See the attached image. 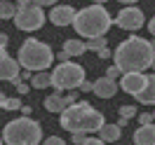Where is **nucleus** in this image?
Instances as JSON below:
<instances>
[{
    "label": "nucleus",
    "instance_id": "f257e3e1",
    "mask_svg": "<svg viewBox=\"0 0 155 145\" xmlns=\"http://www.w3.org/2000/svg\"><path fill=\"white\" fill-rule=\"evenodd\" d=\"M153 56L155 49L150 47V42L143 38H136V35L120 42L115 47V54H113L120 73H143L146 68H150Z\"/></svg>",
    "mask_w": 155,
    "mask_h": 145
},
{
    "label": "nucleus",
    "instance_id": "f03ea898",
    "mask_svg": "<svg viewBox=\"0 0 155 145\" xmlns=\"http://www.w3.org/2000/svg\"><path fill=\"white\" fill-rule=\"evenodd\" d=\"M59 122H61V129L66 131H82V134H94L104 126V112L101 110H94V108L80 101V103H71L66 106L61 112H59Z\"/></svg>",
    "mask_w": 155,
    "mask_h": 145
},
{
    "label": "nucleus",
    "instance_id": "7ed1b4c3",
    "mask_svg": "<svg viewBox=\"0 0 155 145\" xmlns=\"http://www.w3.org/2000/svg\"><path fill=\"white\" fill-rule=\"evenodd\" d=\"M75 33L80 38H101V35H106L108 28L113 26V19H110V14L104 5H97V2H92L89 7L85 10L75 12V17H73V24H71Z\"/></svg>",
    "mask_w": 155,
    "mask_h": 145
},
{
    "label": "nucleus",
    "instance_id": "20e7f679",
    "mask_svg": "<svg viewBox=\"0 0 155 145\" xmlns=\"http://www.w3.org/2000/svg\"><path fill=\"white\" fill-rule=\"evenodd\" d=\"M40 138H42V129L31 117L12 119L2 129V143L5 145H38Z\"/></svg>",
    "mask_w": 155,
    "mask_h": 145
},
{
    "label": "nucleus",
    "instance_id": "39448f33",
    "mask_svg": "<svg viewBox=\"0 0 155 145\" xmlns=\"http://www.w3.org/2000/svg\"><path fill=\"white\" fill-rule=\"evenodd\" d=\"M54 61V54L49 45L40 42L35 38H28L24 45L19 47V56H17V63H19L24 70H47Z\"/></svg>",
    "mask_w": 155,
    "mask_h": 145
},
{
    "label": "nucleus",
    "instance_id": "423d86ee",
    "mask_svg": "<svg viewBox=\"0 0 155 145\" xmlns=\"http://www.w3.org/2000/svg\"><path fill=\"white\" fill-rule=\"evenodd\" d=\"M82 80H85V68L73 61H64L49 73V87H54L57 91L78 89L82 84Z\"/></svg>",
    "mask_w": 155,
    "mask_h": 145
},
{
    "label": "nucleus",
    "instance_id": "0eeeda50",
    "mask_svg": "<svg viewBox=\"0 0 155 145\" xmlns=\"http://www.w3.org/2000/svg\"><path fill=\"white\" fill-rule=\"evenodd\" d=\"M14 26L19 30H26V33H33V30L42 28V24H45V14H42V7L38 5H28V7H17L14 12Z\"/></svg>",
    "mask_w": 155,
    "mask_h": 145
},
{
    "label": "nucleus",
    "instance_id": "6e6552de",
    "mask_svg": "<svg viewBox=\"0 0 155 145\" xmlns=\"http://www.w3.org/2000/svg\"><path fill=\"white\" fill-rule=\"evenodd\" d=\"M143 24H146L143 21V12L139 10V7H134V5L120 10V14L115 17V26L122 28V30H139Z\"/></svg>",
    "mask_w": 155,
    "mask_h": 145
},
{
    "label": "nucleus",
    "instance_id": "1a4fd4ad",
    "mask_svg": "<svg viewBox=\"0 0 155 145\" xmlns=\"http://www.w3.org/2000/svg\"><path fill=\"white\" fill-rule=\"evenodd\" d=\"M73 17H75V10L71 5H54L52 12H49V21L54 26H71Z\"/></svg>",
    "mask_w": 155,
    "mask_h": 145
},
{
    "label": "nucleus",
    "instance_id": "9d476101",
    "mask_svg": "<svg viewBox=\"0 0 155 145\" xmlns=\"http://www.w3.org/2000/svg\"><path fill=\"white\" fill-rule=\"evenodd\" d=\"M143 84H146V75L143 73H122V82H120L122 91L136 96V94L143 89Z\"/></svg>",
    "mask_w": 155,
    "mask_h": 145
},
{
    "label": "nucleus",
    "instance_id": "9b49d317",
    "mask_svg": "<svg viewBox=\"0 0 155 145\" xmlns=\"http://www.w3.org/2000/svg\"><path fill=\"white\" fill-rule=\"evenodd\" d=\"M92 91H94L99 98H110V96L117 94V82L104 75V77H99L97 82H92Z\"/></svg>",
    "mask_w": 155,
    "mask_h": 145
},
{
    "label": "nucleus",
    "instance_id": "f8f14e48",
    "mask_svg": "<svg viewBox=\"0 0 155 145\" xmlns=\"http://www.w3.org/2000/svg\"><path fill=\"white\" fill-rule=\"evenodd\" d=\"M134 145H155V122L141 124L134 131Z\"/></svg>",
    "mask_w": 155,
    "mask_h": 145
},
{
    "label": "nucleus",
    "instance_id": "ddd939ff",
    "mask_svg": "<svg viewBox=\"0 0 155 145\" xmlns=\"http://www.w3.org/2000/svg\"><path fill=\"white\" fill-rule=\"evenodd\" d=\"M134 98L139 103H143V106H155V75H146L143 89H141Z\"/></svg>",
    "mask_w": 155,
    "mask_h": 145
},
{
    "label": "nucleus",
    "instance_id": "4468645a",
    "mask_svg": "<svg viewBox=\"0 0 155 145\" xmlns=\"http://www.w3.org/2000/svg\"><path fill=\"white\" fill-rule=\"evenodd\" d=\"M14 75H19V63L12 56H0V80H12Z\"/></svg>",
    "mask_w": 155,
    "mask_h": 145
},
{
    "label": "nucleus",
    "instance_id": "2eb2a0df",
    "mask_svg": "<svg viewBox=\"0 0 155 145\" xmlns=\"http://www.w3.org/2000/svg\"><path fill=\"white\" fill-rule=\"evenodd\" d=\"M120 136H122V131H120L117 124H106L104 122V126L99 129V138L104 143H115V140H120Z\"/></svg>",
    "mask_w": 155,
    "mask_h": 145
},
{
    "label": "nucleus",
    "instance_id": "dca6fc26",
    "mask_svg": "<svg viewBox=\"0 0 155 145\" xmlns=\"http://www.w3.org/2000/svg\"><path fill=\"white\" fill-rule=\"evenodd\" d=\"M64 52L68 54V58H73V56H82L87 49H85V42L80 38H68L64 42Z\"/></svg>",
    "mask_w": 155,
    "mask_h": 145
},
{
    "label": "nucleus",
    "instance_id": "f3484780",
    "mask_svg": "<svg viewBox=\"0 0 155 145\" xmlns=\"http://www.w3.org/2000/svg\"><path fill=\"white\" fill-rule=\"evenodd\" d=\"M45 108H47L49 112H61L64 108H66V98H64V94L61 91H54V94H49L47 98H45Z\"/></svg>",
    "mask_w": 155,
    "mask_h": 145
},
{
    "label": "nucleus",
    "instance_id": "a211bd4d",
    "mask_svg": "<svg viewBox=\"0 0 155 145\" xmlns=\"http://www.w3.org/2000/svg\"><path fill=\"white\" fill-rule=\"evenodd\" d=\"M31 84L35 89H45L49 87V73H45V70H38L35 75H31Z\"/></svg>",
    "mask_w": 155,
    "mask_h": 145
},
{
    "label": "nucleus",
    "instance_id": "6ab92c4d",
    "mask_svg": "<svg viewBox=\"0 0 155 145\" xmlns=\"http://www.w3.org/2000/svg\"><path fill=\"white\" fill-rule=\"evenodd\" d=\"M17 12V5L12 0H0V19H12Z\"/></svg>",
    "mask_w": 155,
    "mask_h": 145
},
{
    "label": "nucleus",
    "instance_id": "aec40b11",
    "mask_svg": "<svg viewBox=\"0 0 155 145\" xmlns=\"http://www.w3.org/2000/svg\"><path fill=\"white\" fill-rule=\"evenodd\" d=\"M108 45V40L101 35V38H92V40H87L85 42V49H89V52H99L101 47H106Z\"/></svg>",
    "mask_w": 155,
    "mask_h": 145
},
{
    "label": "nucleus",
    "instance_id": "412c9836",
    "mask_svg": "<svg viewBox=\"0 0 155 145\" xmlns=\"http://www.w3.org/2000/svg\"><path fill=\"white\" fill-rule=\"evenodd\" d=\"M136 112H139V110H136L134 106H122L120 108V117H122V119H132Z\"/></svg>",
    "mask_w": 155,
    "mask_h": 145
},
{
    "label": "nucleus",
    "instance_id": "4be33fe9",
    "mask_svg": "<svg viewBox=\"0 0 155 145\" xmlns=\"http://www.w3.org/2000/svg\"><path fill=\"white\" fill-rule=\"evenodd\" d=\"M2 108H5V110H19V108H21V101H19V98H5Z\"/></svg>",
    "mask_w": 155,
    "mask_h": 145
},
{
    "label": "nucleus",
    "instance_id": "5701e85b",
    "mask_svg": "<svg viewBox=\"0 0 155 145\" xmlns=\"http://www.w3.org/2000/svg\"><path fill=\"white\" fill-rule=\"evenodd\" d=\"M42 145H66V140L59 138V136H49V138H45V143H42Z\"/></svg>",
    "mask_w": 155,
    "mask_h": 145
},
{
    "label": "nucleus",
    "instance_id": "b1692460",
    "mask_svg": "<svg viewBox=\"0 0 155 145\" xmlns=\"http://www.w3.org/2000/svg\"><path fill=\"white\" fill-rule=\"evenodd\" d=\"M117 75H122V73H120V68H117V66H110V68L106 70V77H110V80H115Z\"/></svg>",
    "mask_w": 155,
    "mask_h": 145
},
{
    "label": "nucleus",
    "instance_id": "393cba45",
    "mask_svg": "<svg viewBox=\"0 0 155 145\" xmlns=\"http://www.w3.org/2000/svg\"><path fill=\"white\" fill-rule=\"evenodd\" d=\"M85 138H87V134H82V131H73V143H75V145H82Z\"/></svg>",
    "mask_w": 155,
    "mask_h": 145
},
{
    "label": "nucleus",
    "instance_id": "a878e982",
    "mask_svg": "<svg viewBox=\"0 0 155 145\" xmlns=\"http://www.w3.org/2000/svg\"><path fill=\"white\" fill-rule=\"evenodd\" d=\"M82 145H104V140H101V138H92V136H87V138L82 140Z\"/></svg>",
    "mask_w": 155,
    "mask_h": 145
},
{
    "label": "nucleus",
    "instance_id": "bb28decb",
    "mask_svg": "<svg viewBox=\"0 0 155 145\" xmlns=\"http://www.w3.org/2000/svg\"><path fill=\"white\" fill-rule=\"evenodd\" d=\"M139 122H141V124H150V122H153V115H150V112H141V115H139Z\"/></svg>",
    "mask_w": 155,
    "mask_h": 145
},
{
    "label": "nucleus",
    "instance_id": "cd10ccee",
    "mask_svg": "<svg viewBox=\"0 0 155 145\" xmlns=\"http://www.w3.org/2000/svg\"><path fill=\"white\" fill-rule=\"evenodd\" d=\"M97 56H99V58H110L113 54H110V49H108V47H101V49L97 52Z\"/></svg>",
    "mask_w": 155,
    "mask_h": 145
},
{
    "label": "nucleus",
    "instance_id": "c85d7f7f",
    "mask_svg": "<svg viewBox=\"0 0 155 145\" xmlns=\"http://www.w3.org/2000/svg\"><path fill=\"white\" fill-rule=\"evenodd\" d=\"M17 94H28V84H26L24 80H21L19 84H17Z\"/></svg>",
    "mask_w": 155,
    "mask_h": 145
},
{
    "label": "nucleus",
    "instance_id": "c756f323",
    "mask_svg": "<svg viewBox=\"0 0 155 145\" xmlns=\"http://www.w3.org/2000/svg\"><path fill=\"white\" fill-rule=\"evenodd\" d=\"M57 0H33V5H38V7H47V5H54Z\"/></svg>",
    "mask_w": 155,
    "mask_h": 145
},
{
    "label": "nucleus",
    "instance_id": "7c9ffc66",
    "mask_svg": "<svg viewBox=\"0 0 155 145\" xmlns=\"http://www.w3.org/2000/svg\"><path fill=\"white\" fill-rule=\"evenodd\" d=\"M78 89H82V91H92V82H87V80H82V84Z\"/></svg>",
    "mask_w": 155,
    "mask_h": 145
},
{
    "label": "nucleus",
    "instance_id": "2f4dec72",
    "mask_svg": "<svg viewBox=\"0 0 155 145\" xmlns=\"http://www.w3.org/2000/svg\"><path fill=\"white\" fill-rule=\"evenodd\" d=\"M7 40H10V38H7L5 33H0V49H5V47H7Z\"/></svg>",
    "mask_w": 155,
    "mask_h": 145
},
{
    "label": "nucleus",
    "instance_id": "473e14b6",
    "mask_svg": "<svg viewBox=\"0 0 155 145\" xmlns=\"http://www.w3.org/2000/svg\"><path fill=\"white\" fill-rule=\"evenodd\" d=\"M64 98H66V106H71V103H75V101H78V98H75V94H66Z\"/></svg>",
    "mask_w": 155,
    "mask_h": 145
},
{
    "label": "nucleus",
    "instance_id": "72a5a7b5",
    "mask_svg": "<svg viewBox=\"0 0 155 145\" xmlns=\"http://www.w3.org/2000/svg\"><path fill=\"white\" fill-rule=\"evenodd\" d=\"M148 30H150V35L155 38V17H153L150 21H148Z\"/></svg>",
    "mask_w": 155,
    "mask_h": 145
},
{
    "label": "nucleus",
    "instance_id": "f704fd0d",
    "mask_svg": "<svg viewBox=\"0 0 155 145\" xmlns=\"http://www.w3.org/2000/svg\"><path fill=\"white\" fill-rule=\"evenodd\" d=\"M59 61L64 63V61H71V58H68V54H66V52H61V54H59Z\"/></svg>",
    "mask_w": 155,
    "mask_h": 145
},
{
    "label": "nucleus",
    "instance_id": "c9c22d12",
    "mask_svg": "<svg viewBox=\"0 0 155 145\" xmlns=\"http://www.w3.org/2000/svg\"><path fill=\"white\" fill-rule=\"evenodd\" d=\"M21 112H24V117H28V115H31V108H28V106H24V108H21Z\"/></svg>",
    "mask_w": 155,
    "mask_h": 145
},
{
    "label": "nucleus",
    "instance_id": "e433bc0d",
    "mask_svg": "<svg viewBox=\"0 0 155 145\" xmlns=\"http://www.w3.org/2000/svg\"><path fill=\"white\" fill-rule=\"evenodd\" d=\"M21 80H31V70H24V73H21Z\"/></svg>",
    "mask_w": 155,
    "mask_h": 145
},
{
    "label": "nucleus",
    "instance_id": "4c0bfd02",
    "mask_svg": "<svg viewBox=\"0 0 155 145\" xmlns=\"http://www.w3.org/2000/svg\"><path fill=\"white\" fill-rule=\"evenodd\" d=\"M117 2H125V5H134L136 0H117Z\"/></svg>",
    "mask_w": 155,
    "mask_h": 145
},
{
    "label": "nucleus",
    "instance_id": "58836bf2",
    "mask_svg": "<svg viewBox=\"0 0 155 145\" xmlns=\"http://www.w3.org/2000/svg\"><path fill=\"white\" fill-rule=\"evenodd\" d=\"M5 98H7L5 94H0V108H2V103H5Z\"/></svg>",
    "mask_w": 155,
    "mask_h": 145
},
{
    "label": "nucleus",
    "instance_id": "ea45409f",
    "mask_svg": "<svg viewBox=\"0 0 155 145\" xmlns=\"http://www.w3.org/2000/svg\"><path fill=\"white\" fill-rule=\"evenodd\" d=\"M92 2H97V5H104V2H106V0H92Z\"/></svg>",
    "mask_w": 155,
    "mask_h": 145
},
{
    "label": "nucleus",
    "instance_id": "a19ab883",
    "mask_svg": "<svg viewBox=\"0 0 155 145\" xmlns=\"http://www.w3.org/2000/svg\"><path fill=\"white\" fill-rule=\"evenodd\" d=\"M150 68H153V70H155V56H153V61H150Z\"/></svg>",
    "mask_w": 155,
    "mask_h": 145
},
{
    "label": "nucleus",
    "instance_id": "79ce46f5",
    "mask_svg": "<svg viewBox=\"0 0 155 145\" xmlns=\"http://www.w3.org/2000/svg\"><path fill=\"white\" fill-rule=\"evenodd\" d=\"M150 47H153V49H155V38H153V40H150Z\"/></svg>",
    "mask_w": 155,
    "mask_h": 145
},
{
    "label": "nucleus",
    "instance_id": "37998d69",
    "mask_svg": "<svg viewBox=\"0 0 155 145\" xmlns=\"http://www.w3.org/2000/svg\"><path fill=\"white\" fill-rule=\"evenodd\" d=\"M5 54H7V52H5V49H0V56H5Z\"/></svg>",
    "mask_w": 155,
    "mask_h": 145
},
{
    "label": "nucleus",
    "instance_id": "c03bdc74",
    "mask_svg": "<svg viewBox=\"0 0 155 145\" xmlns=\"http://www.w3.org/2000/svg\"><path fill=\"white\" fill-rule=\"evenodd\" d=\"M153 122H155V112H153Z\"/></svg>",
    "mask_w": 155,
    "mask_h": 145
},
{
    "label": "nucleus",
    "instance_id": "a18cd8bd",
    "mask_svg": "<svg viewBox=\"0 0 155 145\" xmlns=\"http://www.w3.org/2000/svg\"><path fill=\"white\" fill-rule=\"evenodd\" d=\"M0 145H2V138H0Z\"/></svg>",
    "mask_w": 155,
    "mask_h": 145
}]
</instances>
